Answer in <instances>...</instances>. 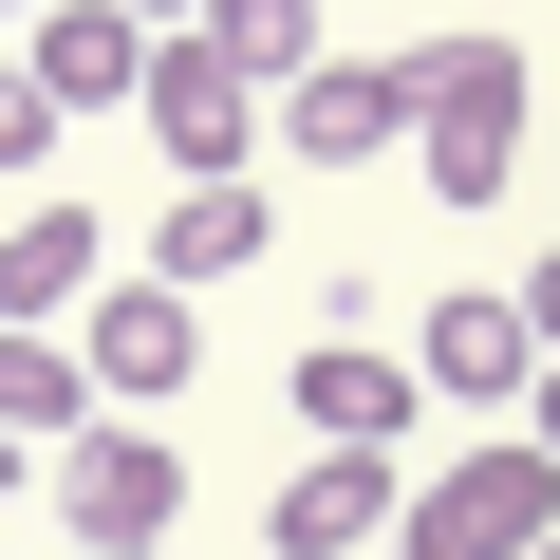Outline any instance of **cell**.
Returning a JSON list of instances; mask_svg holds the SVG:
<instances>
[{"mask_svg": "<svg viewBox=\"0 0 560 560\" xmlns=\"http://www.w3.org/2000/svg\"><path fill=\"white\" fill-rule=\"evenodd\" d=\"M393 94H411V131H430V187H448V206H504L523 113H541L523 38H411V57H393Z\"/></svg>", "mask_w": 560, "mask_h": 560, "instance_id": "obj_1", "label": "cell"}, {"mask_svg": "<svg viewBox=\"0 0 560 560\" xmlns=\"http://www.w3.org/2000/svg\"><path fill=\"white\" fill-rule=\"evenodd\" d=\"M560 541V467L523 448V430H486L467 467H430L411 504H393V560H541Z\"/></svg>", "mask_w": 560, "mask_h": 560, "instance_id": "obj_2", "label": "cell"}, {"mask_svg": "<svg viewBox=\"0 0 560 560\" xmlns=\"http://www.w3.org/2000/svg\"><path fill=\"white\" fill-rule=\"evenodd\" d=\"M57 504H75V560H150L168 541V504H187V467H168V430H75L57 448Z\"/></svg>", "mask_w": 560, "mask_h": 560, "instance_id": "obj_3", "label": "cell"}, {"mask_svg": "<svg viewBox=\"0 0 560 560\" xmlns=\"http://www.w3.org/2000/svg\"><path fill=\"white\" fill-rule=\"evenodd\" d=\"M131 113H150V150H168L187 187H243V150H261V94H243V75L206 57V38H150Z\"/></svg>", "mask_w": 560, "mask_h": 560, "instance_id": "obj_4", "label": "cell"}, {"mask_svg": "<svg viewBox=\"0 0 560 560\" xmlns=\"http://www.w3.org/2000/svg\"><path fill=\"white\" fill-rule=\"evenodd\" d=\"M523 374H541L523 300H504V280H448V300H430V337H411V393H467V411H523Z\"/></svg>", "mask_w": 560, "mask_h": 560, "instance_id": "obj_5", "label": "cell"}, {"mask_svg": "<svg viewBox=\"0 0 560 560\" xmlns=\"http://www.w3.org/2000/svg\"><path fill=\"white\" fill-rule=\"evenodd\" d=\"M20 75H38V113H57V131H75V113H131V75H150V20H113V0H38Z\"/></svg>", "mask_w": 560, "mask_h": 560, "instance_id": "obj_6", "label": "cell"}, {"mask_svg": "<svg viewBox=\"0 0 560 560\" xmlns=\"http://www.w3.org/2000/svg\"><path fill=\"white\" fill-rule=\"evenodd\" d=\"M393 504H411V486H393V448H318L300 486L261 504V541H280V560H355V541H374Z\"/></svg>", "mask_w": 560, "mask_h": 560, "instance_id": "obj_7", "label": "cell"}, {"mask_svg": "<svg viewBox=\"0 0 560 560\" xmlns=\"http://www.w3.org/2000/svg\"><path fill=\"white\" fill-rule=\"evenodd\" d=\"M280 113V150H318V168H374L393 131H411V94H393V57H318L300 94H261Z\"/></svg>", "mask_w": 560, "mask_h": 560, "instance_id": "obj_8", "label": "cell"}, {"mask_svg": "<svg viewBox=\"0 0 560 560\" xmlns=\"http://www.w3.org/2000/svg\"><path fill=\"white\" fill-rule=\"evenodd\" d=\"M75 280H94V206L38 187L20 224H0V337H57V318H75Z\"/></svg>", "mask_w": 560, "mask_h": 560, "instance_id": "obj_9", "label": "cell"}, {"mask_svg": "<svg viewBox=\"0 0 560 560\" xmlns=\"http://www.w3.org/2000/svg\"><path fill=\"white\" fill-rule=\"evenodd\" d=\"M168 374H187V300H168V280H113V300H94V337H75V393L150 411Z\"/></svg>", "mask_w": 560, "mask_h": 560, "instance_id": "obj_10", "label": "cell"}, {"mask_svg": "<svg viewBox=\"0 0 560 560\" xmlns=\"http://www.w3.org/2000/svg\"><path fill=\"white\" fill-rule=\"evenodd\" d=\"M411 411H430V393H411V355H355V337H318V355H300V430H318V448H393Z\"/></svg>", "mask_w": 560, "mask_h": 560, "instance_id": "obj_11", "label": "cell"}, {"mask_svg": "<svg viewBox=\"0 0 560 560\" xmlns=\"http://www.w3.org/2000/svg\"><path fill=\"white\" fill-rule=\"evenodd\" d=\"M187 38H206L243 94H300V75H318V0H206Z\"/></svg>", "mask_w": 560, "mask_h": 560, "instance_id": "obj_12", "label": "cell"}, {"mask_svg": "<svg viewBox=\"0 0 560 560\" xmlns=\"http://www.w3.org/2000/svg\"><path fill=\"white\" fill-rule=\"evenodd\" d=\"M280 224H261V187H187L168 206V243H150V280H168V300H187V280H243Z\"/></svg>", "mask_w": 560, "mask_h": 560, "instance_id": "obj_13", "label": "cell"}, {"mask_svg": "<svg viewBox=\"0 0 560 560\" xmlns=\"http://www.w3.org/2000/svg\"><path fill=\"white\" fill-rule=\"evenodd\" d=\"M38 430H57V448L94 430V393H75V337H0V448H38Z\"/></svg>", "mask_w": 560, "mask_h": 560, "instance_id": "obj_14", "label": "cell"}, {"mask_svg": "<svg viewBox=\"0 0 560 560\" xmlns=\"http://www.w3.org/2000/svg\"><path fill=\"white\" fill-rule=\"evenodd\" d=\"M0 168H57V113H38V75L0 57Z\"/></svg>", "mask_w": 560, "mask_h": 560, "instance_id": "obj_15", "label": "cell"}, {"mask_svg": "<svg viewBox=\"0 0 560 560\" xmlns=\"http://www.w3.org/2000/svg\"><path fill=\"white\" fill-rule=\"evenodd\" d=\"M523 448H541V467H560V355H541V374H523Z\"/></svg>", "mask_w": 560, "mask_h": 560, "instance_id": "obj_16", "label": "cell"}, {"mask_svg": "<svg viewBox=\"0 0 560 560\" xmlns=\"http://www.w3.org/2000/svg\"><path fill=\"white\" fill-rule=\"evenodd\" d=\"M523 337H541V355H560V243H541V280H523Z\"/></svg>", "mask_w": 560, "mask_h": 560, "instance_id": "obj_17", "label": "cell"}, {"mask_svg": "<svg viewBox=\"0 0 560 560\" xmlns=\"http://www.w3.org/2000/svg\"><path fill=\"white\" fill-rule=\"evenodd\" d=\"M113 20H150V38H187V20H206V0H113Z\"/></svg>", "mask_w": 560, "mask_h": 560, "instance_id": "obj_18", "label": "cell"}, {"mask_svg": "<svg viewBox=\"0 0 560 560\" xmlns=\"http://www.w3.org/2000/svg\"><path fill=\"white\" fill-rule=\"evenodd\" d=\"M0 486H20V448H0Z\"/></svg>", "mask_w": 560, "mask_h": 560, "instance_id": "obj_19", "label": "cell"}, {"mask_svg": "<svg viewBox=\"0 0 560 560\" xmlns=\"http://www.w3.org/2000/svg\"><path fill=\"white\" fill-rule=\"evenodd\" d=\"M20 20H38V0H20Z\"/></svg>", "mask_w": 560, "mask_h": 560, "instance_id": "obj_20", "label": "cell"}, {"mask_svg": "<svg viewBox=\"0 0 560 560\" xmlns=\"http://www.w3.org/2000/svg\"><path fill=\"white\" fill-rule=\"evenodd\" d=\"M541 560H560V541H541Z\"/></svg>", "mask_w": 560, "mask_h": 560, "instance_id": "obj_21", "label": "cell"}]
</instances>
